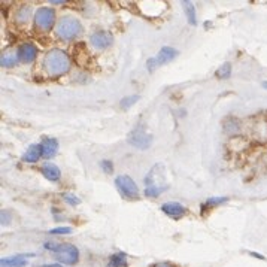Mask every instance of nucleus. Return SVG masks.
I'll return each mask as SVG.
<instances>
[{
  "label": "nucleus",
  "instance_id": "obj_12",
  "mask_svg": "<svg viewBox=\"0 0 267 267\" xmlns=\"http://www.w3.org/2000/svg\"><path fill=\"white\" fill-rule=\"evenodd\" d=\"M41 170H42L44 176L46 178V179H49V181H59L60 179V169L57 166H54V164L45 163Z\"/></svg>",
  "mask_w": 267,
  "mask_h": 267
},
{
  "label": "nucleus",
  "instance_id": "obj_9",
  "mask_svg": "<svg viewBox=\"0 0 267 267\" xmlns=\"http://www.w3.org/2000/svg\"><path fill=\"white\" fill-rule=\"evenodd\" d=\"M162 210L166 213V215H169L170 218H175V220H179L185 215V208L181 203H176V202L164 203L162 206Z\"/></svg>",
  "mask_w": 267,
  "mask_h": 267
},
{
  "label": "nucleus",
  "instance_id": "obj_29",
  "mask_svg": "<svg viewBox=\"0 0 267 267\" xmlns=\"http://www.w3.org/2000/svg\"><path fill=\"white\" fill-rule=\"evenodd\" d=\"M251 255H252V257H255V258H260V260H264V257H263V255H260V254H257V252H252Z\"/></svg>",
  "mask_w": 267,
  "mask_h": 267
},
{
  "label": "nucleus",
  "instance_id": "obj_20",
  "mask_svg": "<svg viewBox=\"0 0 267 267\" xmlns=\"http://www.w3.org/2000/svg\"><path fill=\"white\" fill-rule=\"evenodd\" d=\"M164 190H162V188H157V187H147V190H145V194L148 195V197H158L160 194H162Z\"/></svg>",
  "mask_w": 267,
  "mask_h": 267
},
{
  "label": "nucleus",
  "instance_id": "obj_5",
  "mask_svg": "<svg viewBox=\"0 0 267 267\" xmlns=\"http://www.w3.org/2000/svg\"><path fill=\"white\" fill-rule=\"evenodd\" d=\"M115 184L117 187L119 188V191L122 193L124 197L127 199H133V200H137L139 199V190H137V185L134 184V181L132 179L130 176L127 175H121L115 179Z\"/></svg>",
  "mask_w": 267,
  "mask_h": 267
},
{
  "label": "nucleus",
  "instance_id": "obj_22",
  "mask_svg": "<svg viewBox=\"0 0 267 267\" xmlns=\"http://www.w3.org/2000/svg\"><path fill=\"white\" fill-rule=\"evenodd\" d=\"M63 199H64L67 203L74 205V206H76V205L81 203V200H79L78 197H75V195H72V194H63Z\"/></svg>",
  "mask_w": 267,
  "mask_h": 267
},
{
  "label": "nucleus",
  "instance_id": "obj_14",
  "mask_svg": "<svg viewBox=\"0 0 267 267\" xmlns=\"http://www.w3.org/2000/svg\"><path fill=\"white\" fill-rule=\"evenodd\" d=\"M27 260L26 257H21V255H15V257H9V258H2L0 264L2 267H24L27 266Z\"/></svg>",
  "mask_w": 267,
  "mask_h": 267
},
{
  "label": "nucleus",
  "instance_id": "obj_27",
  "mask_svg": "<svg viewBox=\"0 0 267 267\" xmlns=\"http://www.w3.org/2000/svg\"><path fill=\"white\" fill-rule=\"evenodd\" d=\"M152 267H173L170 263H157V264H154Z\"/></svg>",
  "mask_w": 267,
  "mask_h": 267
},
{
  "label": "nucleus",
  "instance_id": "obj_13",
  "mask_svg": "<svg viewBox=\"0 0 267 267\" xmlns=\"http://www.w3.org/2000/svg\"><path fill=\"white\" fill-rule=\"evenodd\" d=\"M41 155H44L42 147L41 145H31L27 149V152L24 154V162H27V163H36L38 160L41 158Z\"/></svg>",
  "mask_w": 267,
  "mask_h": 267
},
{
  "label": "nucleus",
  "instance_id": "obj_17",
  "mask_svg": "<svg viewBox=\"0 0 267 267\" xmlns=\"http://www.w3.org/2000/svg\"><path fill=\"white\" fill-rule=\"evenodd\" d=\"M140 97L137 96V94H133V96H127V97H124L122 100H121V108L122 109H129L130 108V106H133L137 100H139Z\"/></svg>",
  "mask_w": 267,
  "mask_h": 267
},
{
  "label": "nucleus",
  "instance_id": "obj_28",
  "mask_svg": "<svg viewBox=\"0 0 267 267\" xmlns=\"http://www.w3.org/2000/svg\"><path fill=\"white\" fill-rule=\"evenodd\" d=\"M44 267H63V266L59 264V263H54V264H46V266H44Z\"/></svg>",
  "mask_w": 267,
  "mask_h": 267
},
{
  "label": "nucleus",
  "instance_id": "obj_11",
  "mask_svg": "<svg viewBox=\"0 0 267 267\" xmlns=\"http://www.w3.org/2000/svg\"><path fill=\"white\" fill-rule=\"evenodd\" d=\"M42 152H44V157L45 158H52L57 152V148H59V144L56 139H45L42 142Z\"/></svg>",
  "mask_w": 267,
  "mask_h": 267
},
{
  "label": "nucleus",
  "instance_id": "obj_4",
  "mask_svg": "<svg viewBox=\"0 0 267 267\" xmlns=\"http://www.w3.org/2000/svg\"><path fill=\"white\" fill-rule=\"evenodd\" d=\"M56 23V12L51 8H39L34 14V26L42 31H49Z\"/></svg>",
  "mask_w": 267,
  "mask_h": 267
},
{
  "label": "nucleus",
  "instance_id": "obj_30",
  "mask_svg": "<svg viewBox=\"0 0 267 267\" xmlns=\"http://www.w3.org/2000/svg\"><path fill=\"white\" fill-rule=\"evenodd\" d=\"M263 87H264V88H267V81H266V82H263Z\"/></svg>",
  "mask_w": 267,
  "mask_h": 267
},
{
  "label": "nucleus",
  "instance_id": "obj_15",
  "mask_svg": "<svg viewBox=\"0 0 267 267\" xmlns=\"http://www.w3.org/2000/svg\"><path fill=\"white\" fill-rule=\"evenodd\" d=\"M184 8H185V14H187V20L191 26H195V9L194 5L191 2H182Z\"/></svg>",
  "mask_w": 267,
  "mask_h": 267
},
{
  "label": "nucleus",
  "instance_id": "obj_18",
  "mask_svg": "<svg viewBox=\"0 0 267 267\" xmlns=\"http://www.w3.org/2000/svg\"><path fill=\"white\" fill-rule=\"evenodd\" d=\"M230 74H231V66H230V63H224V64L217 70V78L225 79V78L230 76Z\"/></svg>",
  "mask_w": 267,
  "mask_h": 267
},
{
  "label": "nucleus",
  "instance_id": "obj_21",
  "mask_svg": "<svg viewBox=\"0 0 267 267\" xmlns=\"http://www.w3.org/2000/svg\"><path fill=\"white\" fill-rule=\"evenodd\" d=\"M72 231V228H69V227H57V228H52L49 233L51 235H67Z\"/></svg>",
  "mask_w": 267,
  "mask_h": 267
},
{
  "label": "nucleus",
  "instance_id": "obj_1",
  "mask_svg": "<svg viewBox=\"0 0 267 267\" xmlns=\"http://www.w3.org/2000/svg\"><path fill=\"white\" fill-rule=\"evenodd\" d=\"M70 66L69 56L61 49H51L44 59V67L49 76L64 75Z\"/></svg>",
  "mask_w": 267,
  "mask_h": 267
},
{
  "label": "nucleus",
  "instance_id": "obj_2",
  "mask_svg": "<svg viewBox=\"0 0 267 267\" xmlns=\"http://www.w3.org/2000/svg\"><path fill=\"white\" fill-rule=\"evenodd\" d=\"M45 248L48 251H52L56 254L57 260L64 264H76L79 260L78 248H75L70 243H56V242H46Z\"/></svg>",
  "mask_w": 267,
  "mask_h": 267
},
{
  "label": "nucleus",
  "instance_id": "obj_26",
  "mask_svg": "<svg viewBox=\"0 0 267 267\" xmlns=\"http://www.w3.org/2000/svg\"><path fill=\"white\" fill-rule=\"evenodd\" d=\"M9 221H11V218H8V210H3L2 212V224L6 225V224H9Z\"/></svg>",
  "mask_w": 267,
  "mask_h": 267
},
{
  "label": "nucleus",
  "instance_id": "obj_7",
  "mask_svg": "<svg viewBox=\"0 0 267 267\" xmlns=\"http://www.w3.org/2000/svg\"><path fill=\"white\" fill-rule=\"evenodd\" d=\"M176 54H178V51L176 49H173V48H170V46H164V48H162L160 49V52L157 54V57H154V59H151V60H148V69H149V72L151 70H154L157 66H163V64H166V63H169V61H172L175 57H176Z\"/></svg>",
  "mask_w": 267,
  "mask_h": 267
},
{
  "label": "nucleus",
  "instance_id": "obj_24",
  "mask_svg": "<svg viewBox=\"0 0 267 267\" xmlns=\"http://www.w3.org/2000/svg\"><path fill=\"white\" fill-rule=\"evenodd\" d=\"M227 199L225 197H213V199H209L208 200V206H215V205H221V203H225Z\"/></svg>",
  "mask_w": 267,
  "mask_h": 267
},
{
  "label": "nucleus",
  "instance_id": "obj_25",
  "mask_svg": "<svg viewBox=\"0 0 267 267\" xmlns=\"http://www.w3.org/2000/svg\"><path fill=\"white\" fill-rule=\"evenodd\" d=\"M100 166H102V169H103L106 173H112V170H114L112 163H111V162H108V160H106V162H102V163H100Z\"/></svg>",
  "mask_w": 267,
  "mask_h": 267
},
{
  "label": "nucleus",
  "instance_id": "obj_8",
  "mask_svg": "<svg viewBox=\"0 0 267 267\" xmlns=\"http://www.w3.org/2000/svg\"><path fill=\"white\" fill-rule=\"evenodd\" d=\"M112 34L108 31H97L91 36V44L97 48V49H104L109 45H112Z\"/></svg>",
  "mask_w": 267,
  "mask_h": 267
},
{
  "label": "nucleus",
  "instance_id": "obj_10",
  "mask_svg": "<svg viewBox=\"0 0 267 267\" xmlns=\"http://www.w3.org/2000/svg\"><path fill=\"white\" fill-rule=\"evenodd\" d=\"M36 54H38V49L33 44H24L18 49V59L23 63H31L34 59H36Z\"/></svg>",
  "mask_w": 267,
  "mask_h": 267
},
{
  "label": "nucleus",
  "instance_id": "obj_3",
  "mask_svg": "<svg viewBox=\"0 0 267 267\" xmlns=\"http://www.w3.org/2000/svg\"><path fill=\"white\" fill-rule=\"evenodd\" d=\"M81 30H82V27H81L78 20L66 16V18H63L57 24V36L63 41H72L81 33Z\"/></svg>",
  "mask_w": 267,
  "mask_h": 267
},
{
  "label": "nucleus",
  "instance_id": "obj_6",
  "mask_svg": "<svg viewBox=\"0 0 267 267\" xmlns=\"http://www.w3.org/2000/svg\"><path fill=\"white\" fill-rule=\"evenodd\" d=\"M151 142H152V136L148 134L145 132V129H142V127L134 129L130 133V136H129V144H132L133 147H136L139 149H147V148H149Z\"/></svg>",
  "mask_w": 267,
  "mask_h": 267
},
{
  "label": "nucleus",
  "instance_id": "obj_23",
  "mask_svg": "<svg viewBox=\"0 0 267 267\" xmlns=\"http://www.w3.org/2000/svg\"><path fill=\"white\" fill-rule=\"evenodd\" d=\"M29 16V8H23L16 12V20H21V21H26Z\"/></svg>",
  "mask_w": 267,
  "mask_h": 267
},
{
  "label": "nucleus",
  "instance_id": "obj_19",
  "mask_svg": "<svg viewBox=\"0 0 267 267\" xmlns=\"http://www.w3.org/2000/svg\"><path fill=\"white\" fill-rule=\"evenodd\" d=\"M16 64V57L14 54H5L2 57V66L3 67H12Z\"/></svg>",
  "mask_w": 267,
  "mask_h": 267
},
{
  "label": "nucleus",
  "instance_id": "obj_16",
  "mask_svg": "<svg viewBox=\"0 0 267 267\" xmlns=\"http://www.w3.org/2000/svg\"><path fill=\"white\" fill-rule=\"evenodd\" d=\"M127 260H126V255L124 254H115L111 257V261H109V266L111 267H127Z\"/></svg>",
  "mask_w": 267,
  "mask_h": 267
}]
</instances>
